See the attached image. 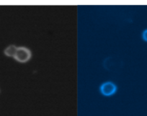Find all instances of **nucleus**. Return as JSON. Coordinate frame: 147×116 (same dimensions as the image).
Here are the masks:
<instances>
[{"instance_id":"obj_1","label":"nucleus","mask_w":147,"mask_h":116,"mask_svg":"<svg viewBox=\"0 0 147 116\" xmlns=\"http://www.w3.org/2000/svg\"><path fill=\"white\" fill-rule=\"evenodd\" d=\"M32 57V52L28 48L21 46V47H18L15 56L14 57L15 60L20 63H26L29 61Z\"/></svg>"},{"instance_id":"obj_2","label":"nucleus","mask_w":147,"mask_h":116,"mask_svg":"<svg viewBox=\"0 0 147 116\" xmlns=\"http://www.w3.org/2000/svg\"><path fill=\"white\" fill-rule=\"evenodd\" d=\"M118 90L116 84L113 82H105L100 86V92L102 95L110 97L116 93Z\"/></svg>"},{"instance_id":"obj_3","label":"nucleus","mask_w":147,"mask_h":116,"mask_svg":"<svg viewBox=\"0 0 147 116\" xmlns=\"http://www.w3.org/2000/svg\"><path fill=\"white\" fill-rule=\"evenodd\" d=\"M17 50H18V47L15 45H10V46H7L6 49L4 51V53L8 57H12L14 58L16 53Z\"/></svg>"},{"instance_id":"obj_4","label":"nucleus","mask_w":147,"mask_h":116,"mask_svg":"<svg viewBox=\"0 0 147 116\" xmlns=\"http://www.w3.org/2000/svg\"><path fill=\"white\" fill-rule=\"evenodd\" d=\"M142 39L145 42H147V29L144 30L142 32Z\"/></svg>"}]
</instances>
